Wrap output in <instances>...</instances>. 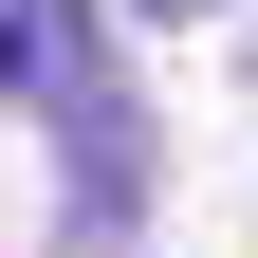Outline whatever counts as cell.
Returning <instances> with one entry per match:
<instances>
[{
	"instance_id": "obj_1",
	"label": "cell",
	"mask_w": 258,
	"mask_h": 258,
	"mask_svg": "<svg viewBox=\"0 0 258 258\" xmlns=\"http://www.w3.org/2000/svg\"><path fill=\"white\" fill-rule=\"evenodd\" d=\"M0 92L55 129V148H92V129H129V55L92 0H0Z\"/></svg>"
},
{
	"instance_id": "obj_2",
	"label": "cell",
	"mask_w": 258,
	"mask_h": 258,
	"mask_svg": "<svg viewBox=\"0 0 258 258\" xmlns=\"http://www.w3.org/2000/svg\"><path fill=\"white\" fill-rule=\"evenodd\" d=\"M129 19H221V0H129Z\"/></svg>"
}]
</instances>
